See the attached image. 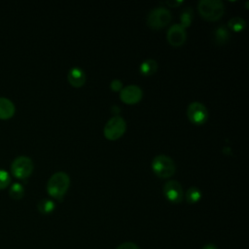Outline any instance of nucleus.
I'll list each match as a JSON object with an SVG mask.
<instances>
[{"label": "nucleus", "instance_id": "f257e3e1", "mask_svg": "<svg viewBox=\"0 0 249 249\" xmlns=\"http://www.w3.org/2000/svg\"><path fill=\"white\" fill-rule=\"evenodd\" d=\"M70 186V178L69 176L63 172L58 171L53 173L48 180L47 183V192L48 194L58 200H61L68 191Z\"/></svg>", "mask_w": 249, "mask_h": 249}, {"label": "nucleus", "instance_id": "f03ea898", "mask_svg": "<svg viewBox=\"0 0 249 249\" xmlns=\"http://www.w3.org/2000/svg\"><path fill=\"white\" fill-rule=\"evenodd\" d=\"M199 15L208 21L220 19L225 13V6L221 0H200L197 5Z\"/></svg>", "mask_w": 249, "mask_h": 249}, {"label": "nucleus", "instance_id": "7ed1b4c3", "mask_svg": "<svg viewBox=\"0 0 249 249\" xmlns=\"http://www.w3.org/2000/svg\"><path fill=\"white\" fill-rule=\"evenodd\" d=\"M152 169L158 177L166 179L175 173L176 166L171 158L166 155H159L152 161Z\"/></svg>", "mask_w": 249, "mask_h": 249}, {"label": "nucleus", "instance_id": "20e7f679", "mask_svg": "<svg viewBox=\"0 0 249 249\" xmlns=\"http://www.w3.org/2000/svg\"><path fill=\"white\" fill-rule=\"evenodd\" d=\"M126 129L125 121L120 116H114L107 121L104 125L103 134L106 139L115 141L121 138Z\"/></svg>", "mask_w": 249, "mask_h": 249}, {"label": "nucleus", "instance_id": "39448f33", "mask_svg": "<svg viewBox=\"0 0 249 249\" xmlns=\"http://www.w3.org/2000/svg\"><path fill=\"white\" fill-rule=\"evenodd\" d=\"M171 13L163 7H157L150 11L147 16V25L154 29H160L166 26L171 20Z\"/></svg>", "mask_w": 249, "mask_h": 249}, {"label": "nucleus", "instance_id": "423d86ee", "mask_svg": "<svg viewBox=\"0 0 249 249\" xmlns=\"http://www.w3.org/2000/svg\"><path fill=\"white\" fill-rule=\"evenodd\" d=\"M34 164L27 156H18L11 163V171L14 176L19 179L27 178L33 171Z\"/></svg>", "mask_w": 249, "mask_h": 249}, {"label": "nucleus", "instance_id": "0eeeda50", "mask_svg": "<svg viewBox=\"0 0 249 249\" xmlns=\"http://www.w3.org/2000/svg\"><path fill=\"white\" fill-rule=\"evenodd\" d=\"M187 117L189 121L194 124H203L208 119L207 108L202 103L194 101L187 108Z\"/></svg>", "mask_w": 249, "mask_h": 249}, {"label": "nucleus", "instance_id": "6e6552de", "mask_svg": "<svg viewBox=\"0 0 249 249\" xmlns=\"http://www.w3.org/2000/svg\"><path fill=\"white\" fill-rule=\"evenodd\" d=\"M165 198L171 203H180L183 200L184 192L181 184L176 180L167 181L162 188Z\"/></svg>", "mask_w": 249, "mask_h": 249}, {"label": "nucleus", "instance_id": "1a4fd4ad", "mask_svg": "<svg viewBox=\"0 0 249 249\" xmlns=\"http://www.w3.org/2000/svg\"><path fill=\"white\" fill-rule=\"evenodd\" d=\"M143 96V91L140 87L136 85H129L120 91V98L121 100L128 105L138 103Z\"/></svg>", "mask_w": 249, "mask_h": 249}, {"label": "nucleus", "instance_id": "9d476101", "mask_svg": "<svg viewBox=\"0 0 249 249\" xmlns=\"http://www.w3.org/2000/svg\"><path fill=\"white\" fill-rule=\"evenodd\" d=\"M166 38L172 47H181L186 42L187 32L184 27H182L179 23H176L169 27Z\"/></svg>", "mask_w": 249, "mask_h": 249}, {"label": "nucleus", "instance_id": "9b49d317", "mask_svg": "<svg viewBox=\"0 0 249 249\" xmlns=\"http://www.w3.org/2000/svg\"><path fill=\"white\" fill-rule=\"evenodd\" d=\"M86 73L80 67H72L67 74L68 83L74 88H81L86 83Z\"/></svg>", "mask_w": 249, "mask_h": 249}, {"label": "nucleus", "instance_id": "f8f14e48", "mask_svg": "<svg viewBox=\"0 0 249 249\" xmlns=\"http://www.w3.org/2000/svg\"><path fill=\"white\" fill-rule=\"evenodd\" d=\"M16 107L13 101L7 97L0 96V119H9L15 113Z\"/></svg>", "mask_w": 249, "mask_h": 249}, {"label": "nucleus", "instance_id": "ddd939ff", "mask_svg": "<svg viewBox=\"0 0 249 249\" xmlns=\"http://www.w3.org/2000/svg\"><path fill=\"white\" fill-rule=\"evenodd\" d=\"M158 70V63L155 59H145L139 66V71L143 76H151Z\"/></svg>", "mask_w": 249, "mask_h": 249}, {"label": "nucleus", "instance_id": "4468645a", "mask_svg": "<svg viewBox=\"0 0 249 249\" xmlns=\"http://www.w3.org/2000/svg\"><path fill=\"white\" fill-rule=\"evenodd\" d=\"M201 195H202L201 191L197 187L192 186L187 190V193L185 194V198H186L188 203L194 204V203H196L197 201L200 200Z\"/></svg>", "mask_w": 249, "mask_h": 249}, {"label": "nucleus", "instance_id": "2eb2a0df", "mask_svg": "<svg viewBox=\"0 0 249 249\" xmlns=\"http://www.w3.org/2000/svg\"><path fill=\"white\" fill-rule=\"evenodd\" d=\"M55 208V204L52 199L49 198H43L38 201L37 203V209L42 214H50L52 213Z\"/></svg>", "mask_w": 249, "mask_h": 249}, {"label": "nucleus", "instance_id": "dca6fc26", "mask_svg": "<svg viewBox=\"0 0 249 249\" xmlns=\"http://www.w3.org/2000/svg\"><path fill=\"white\" fill-rule=\"evenodd\" d=\"M246 22L245 20L240 18V17H234L231 18L229 21H228V27L234 32H240L245 28Z\"/></svg>", "mask_w": 249, "mask_h": 249}, {"label": "nucleus", "instance_id": "f3484780", "mask_svg": "<svg viewBox=\"0 0 249 249\" xmlns=\"http://www.w3.org/2000/svg\"><path fill=\"white\" fill-rule=\"evenodd\" d=\"M214 39L218 44H225L230 39V32L225 26H219L215 29Z\"/></svg>", "mask_w": 249, "mask_h": 249}, {"label": "nucleus", "instance_id": "a211bd4d", "mask_svg": "<svg viewBox=\"0 0 249 249\" xmlns=\"http://www.w3.org/2000/svg\"><path fill=\"white\" fill-rule=\"evenodd\" d=\"M10 196L14 199H19L24 195V188L19 182H14L9 189Z\"/></svg>", "mask_w": 249, "mask_h": 249}, {"label": "nucleus", "instance_id": "6ab92c4d", "mask_svg": "<svg viewBox=\"0 0 249 249\" xmlns=\"http://www.w3.org/2000/svg\"><path fill=\"white\" fill-rule=\"evenodd\" d=\"M193 20V13H192V9L191 8H186L184 11H182L181 16H180V22L179 23L182 27L186 28L189 27L192 23Z\"/></svg>", "mask_w": 249, "mask_h": 249}, {"label": "nucleus", "instance_id": "aec40b11", "mask_svg": "<svg viewBox=\"0 0 249 249\" xmlns=\"http://www.w3.org/2000/svg\"><path fill=\"white\" fill-rule=\"evenodd\" d=\"M11 182V175L6 169L0 168V189L7 187Z\"/></svg>", "mask_w": 249, "mask_h": 249}, {"label": "nucleus", "instance_id": "412c9836", "mask_svg": "<svg viewBox=\"0 0 249 249\" xmlns=\"http://www.w3.org/2000/svg\"><path fill=\"white\" fill-rule=\"evenodd\" d=\"M110 89L113 91H121L123 89V83H122V81L119 80V79H114L110 83Z\"/></svg>", "mask_w": 249, "mask_h": 249}, {"label": "nucleus", "instance_id": "4be33fe9", "mask_svg": "<svg viewBox=\"0 0 249 249\" xmlns=\"http://www.w3.org/2000/svg\"><path fill=\"white\" fill-rule=\"evenodd\" d=\"M116 249H139V248L133 242H124L120 244Z\"/></svg>", "mask_w": 249, "mask_h": 249}, {"label": "nucleus", "instance_id": "5701e85b", "mask_svg": "<svg viewBox=\"0 0 249 249\" xmlns=\"http://www.w3.org/2000/svg\"><path fill=\"white\" fill-rule=\"evenodd\" d=\"M182 3H183V1H167V2H165V4L167 6L172 7V8H176V7L180 6Z\"/></svg>", "mask_w": 249, "mask_h": 249}, {"label": "nucleus", "instance_id": "b1692460", "mask_svg": "<svg viewBox=\"0 0 249 249\" xmlns=\"http://www.w3.org/2000/svg\"><path fill=\"white\" fill-rule=\"evenodd\" d=\"M202 249H217V247L214 244H212V243H208V244L204 245L202 247Z\"/></svg>", "mask_w": 249, "mask_h": 249}]
</instances>
